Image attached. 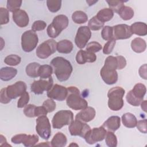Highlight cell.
Instances as JSON below:
<instances>
[{"instance_id":"6da1fadb","label":"cell","mask_w":147,"mask_h":147,"mask_svg":"<svg viewBox=\"0 0 147 147\" xmlns=\"http://www.w3.org/2000/svg\"><path fill=\"white\" fill-rule=\"evenodd\" d=\"M50 64L54 68V73L60 82L67 80L72 72L73 68L71 63L63 57L53 58Z\"/></svg>"},{"instance_id":"7a4b0ae2","label":"cell","mask_w":147,"mask_h":147,"mask_svg":"<svg viewBox=\"0 0 147 147\" xmlns=\"http://www.w3.org/2000/svg\"><path fill=\"white\" fill-rule=\"evenodd\" d=\"M68 95L66 103L67 106L74 110H79L88 106L87 102L80 95V91L76 87L70 86L67 88Z\"/></svg>"},{"instance_id":"3957f363","label":"cell","mask_w":147,"mask_h":147,"mask_svg":"<svg viewBox=\"0 0 147 147\" xmlns=\"http://www.w3.org/2000/svg\"><path fill=\"white\" fill-rule=\"evenodd\" d=\"M125 91L121 87H115L110 89L107 93L108 106L113 111H118L123 106V97Z\"/></svg>"},{"instance_id":"277c9868","label":"cell","mask_w":147,"mask_h":147,"mask_svg":"<svg viewBox=\"0 0 147 147\" xmlns=\"http://www.w3.org/2000/svg\"><path fill=\"white\" fill-rule=\"evenodd\" d=\"M68 17L63 14L56 16L47 29L48 35L51 38L57 37L68 25Z\"/></svg>"},{"instance_id":"5b68a950","label":"cell","mask_w":147,"mask_h":147,"mask_svg":"<svg viewBox=\"0 0 147 147\" xmlns=\"http://www.w3.org/2000/svg\"><path fill=\"white\" fill-rule=\"evenodd\" d=\"M146 91V87L144 84L137 83L133 88L127 92L126 99L130 105L138 106L143 100Z\"/></svg>"},{"instance_id":"8992f818","label":"cell","mask_w":147,"mask_h":147,"mask_svg":"<svg viewBox=\"0 0 147 147\" xmlns=\"http://www.w3.org/2000/svg\"><path fill=\"white\" fill-rule=\"evenodd\" d=\"M73 121L74 114L71 111L61 110L54 115L52 120V124L54 129H60L64 126L69 125Z\"/></svg>"},{"instance_id":"52a82bcc","label":"cell","mask_w":147,"mask_h":147,"mask_svg":"<svg viewBox=\"0 0 147 147\" xmlns=\"http://www.w3.org/2000/svg\"><path fill=\"white\" fill-rule=\"evenodd\" d=\"M38 38L35 32L32 30L25 31L21 36V47L26 52L34 50L37 45Z\"/></svg>"},{"instance_id":"ba28073f","label":"cell","mask_w":147,"mask_h":147,"mask_svg":"<svg viewBox=\"0 0 147 147\" xmlns=\"http://www.w3.org/2000/svg\"><path fill=\"white\" fill-rule=\"evenodd\" d=\"M56 41L53 39H49L38 46L36 51V55L40 59H47L56 51Z\"/></svg>"},{"instance_id":"9c48e42d","label":"cell","mask_w":147,"mask_h":147,"mask_svg":"<svg viewBox=\"0 0 147 147\" xmlns=\"http://www.w3.org/2000/svg\"><path fill=\"white\" fill-rule=\"evenodd\" d=\"M36 130L42 139L48 140L51 135V126L48 118L46 115L39 116L36 119Z\"/></svg>"},{"instance_id":"30bf717a","label":"cell","mask_w":147,"mask_h":147,"mask_svg":"<svg viewBox=\"0 0 147 147\" xmlns=\"http://www.w3.org/2000/svg\"><path fill=\"white\" fill-rule=\"evenodd\" d=\"M106 133V129L103 126L99 127H94L87 133L84 138L87 143L92 145L103 140Z\"/></svg>"},{"instance_id":"8fae6325","label":"cell","mask_w":147,"mask_h":147,"mask_svg":"<svg viewBox=\"0 0 147 147\" xmlns=\"http://www.w3.org/2000/svg\"><path fill=\"white\" fill-rule=\"evenodd\" d=\"M91 36V30L87 26H80L78 29L75 38V42L76 46L80 49L84 48L87 45Z\"/></svg>"},{"instance_id":"7c38bea8","label":"cell","mask_w":147,"mask_h":147,"mask_svg":"<svg viewBox=\"0 0 147 147\" xmlns=\"http://www.w3.org/2000/svg\"><path fill=\"white\" fill-rule=\"evenodd\" d=\"M68 129L71 136H79L84 138L87 133L91 130V128L86 122L75 119L69 125Z\"/></svg>"},{"instance_id":"4fadbf2b","label":"cell","mask_w":147,"mask_h":147,"mask_svg":"<svg viewBox=\"0 0 147 147\" xmlns=\"http://www.w3.org/2000/svg\"><path fill=\"white\" fill-rule=\"evenodd\" d=\"M53 81L51 77L48 78L47 80L41 79L34 80L30 86V90L35 94H41L44 91H48L53 86Z\"/></svg>"},{"instance_id":"5bb4252c","label":"cell","mask_w":147,"mask_h":147,"mask_svg":"<svg viewBox=\"0 0 147 147\" xmlns=\"http://www.w3.org/2000/svg\"><path fill=\"white\" fill-rule=\"evenodd\" d=\"M26 84L22 81H18L12 85L8 86L6 88L7 95L11 99L21 96L26 90Z\"/></svg>"},{"instance_id":"9a60e30c","label":"cell","mask_w":147,"mask_h":147,"mask_svg":"<svg viewBox=\"0 0 147 147\" xmlns=\"http://www.w3.org/2000/svg\"><path fill=\"white\" fill-rule=\"evenodd\" d=\"M68 95V90L64 86L55 84L51 90L47 91V96L51 99L63 101Z\"/></svg>"},{"instance_id":"2e32d148","label":"cell","mask_w":147,"mask_h":147,"mask_svg":"<svg viewBox=\"0 0 147 147\" xmlns=\"http://www.w3.org/2000/svg\"><path fill=\"white\" fill-rule=\"evenodd\" d=\"M113 38L117 40H124L130 38L133 33L130 26L126 24H119L113 26Z\"/></svg>"},{"instance_id":"e0dca14e","label":"cell","mask_w":147,"mask_h":147,"mask_svg":"<svg viewBox=\"0 0 147 147\" xmlns=\"http://www.w3.org/2000/svg\"><path fill=\"white\" fill-rule=\"evenodd\" d=\"M100 75L104 82L109 85L115 84L118 80V73L116 70L107 68L103 66Z\"/></svg>"},{"instance_id":"ac0fdd59","label":"cell","mask_w":147,"mask_h":147,"mask_svg":"<svg viewBox=\"0 0 147 147\" xmlns=\"http://www.w3.org/2000/svg\"><path fill=\"white\" fill-rule=\"evenodd\" d=\"M13 20L14 23L21 28L26 26L29 22V16L27 13L21 9H18L13 13Z\"/></svg>"},{"instance_id":"d6986e66","label":"cell","mask_w":147,"mask_h":147,"mask_svg":"<svg viewBox=\"0 0 147 147\" xmlns=\"http://www.w3.org/2000/svg\"><path fill=\"white\" fill-rule=\"evenodd\" d=\"M96 60V56L94 53L80 49L76 54V61L79 64L86 63H94Z\"/></svg>"},{"instance_id":"ffe728a7","label":"cell","mask_w":147,"mask_h":147,"mask_svg":"<svg viewBox=\"0 0 147 147\" xmlns=\"http://www.w3.org/2000/svg\"><path fill=\"white\" fill-rule=\"evenodd\" d=\"M95 110L93 107L87 106L76 114L75 119L83 122H88L95 118Z\"/></svg>"},{"instance_id":"44dd1931","label":"cell","mask_w":147,"mask_h":147,"mask_svg":"<svg viewBox=\"0 0 147 147\" xmlns=\"http://www.w3.org/2000/svg\"><path fill=\"white\" fill-rule=\"evenodd\" d=\"M102 126L108 131L114 132L119 128L121 119L118 116H111L103 123Z\"/></svg>"},{"instance_id":"7402d4cb","label":"cell","mask_w":147,"mask_h":147,"mask_svg":"<svg viewBox=\"0 0 147 147\" xmlns=\"http://www.w3.org/2000/svg\"><path fill=\"white\" fill-rule=\"evenodd\" d=\"M17 70L13 67H5L0 70V79L3 81H9L16 76Z\"/></svg>"},{"instance_id":"603a6c76","label":"cell","mask_w":147,"mask_h":147,"mask_svg":"<svg viewBox=\"0 0 147 147\" xmlns=\"http://www.w3.org/2000/svg\"><path fill=\"white\" fill-rule=\"evenodd\" d=\"M133 34L140 36H144L147 34V25L142 22H136L130 26Z\"/></svg>"},{"instance_id":"cb8c5ba5","label":"cell","mask_w":147,"mask_h":147,"mask_svg":"<svg viewBox=\"0 0 147 147\" xmlns=\"http://www.w3.org/2000/svg\"><path fill=\"white\" fill-rule=\"evenodd\" d=\"M74 48L72 42L68 40H62L57 43L56 49L61 53H69Z\"/></svg>"},{"instance_id":"d4e9b609","label":"cell","mask_w":147,"mask_h":147,"mask_svg":"<svg viewBox=\"0 0 147 147\" xmlns=\"http://www.w3.org/2000/svg\"><path fill=\"white\" fill-rule=\"evenodd\" d=\"M131 48L136 53H142L145 51L146 44L144 39L140 37H136L131 41Z\"/></svg>"},{"instance_id":"484cf974","label":"cell","mask_w":147,"mask_h":147,"mask_svg":"<svg viewBox=\"0 0 147 147\" xmlns=\"http://www.w3.org/2000/svg\"><path fill=\"white\" fill-rule=\"evenodd\" d=\"M123 125L128 128L135 127L137 123V119L134 115L130 113H126L122 116Z\"/></svg>"},{"instance_id":"4316f807","label":"cell","mask_w":147,"mask_h":147,"mask_svg":"<svg viewBox=\"0 0 147 147\" xmlns=\"http://www.w3.org/2000/svg\"><path fill=\"white\" fill-rule=\"evenodd\" d=\"M67 139L66 136L61 132L57 133L52 139L51 144L54 147H63L67 145Z\"/></svg>"},{"instance_id":"83f0119b","label":"cell","mask_w":147,"mask_h":147,"mask_svg":"<svg viewBox=\"0 0 147 147\" xmlns=\"http://www.w3.org/2000/svg\"><path fill=\"white\" fill-rule=\"evenodd\" d=\"M114 16L113 11L110 8H104L100 10L96 15V18L102 22L104 23L111 20Z\"/></svg>"},{"instance_id":"f1b7e54d","label":"cell","mask_w":147,"mask_h":147,"mask_svg":"<svg viewBox=\"0 0 147 147\" xmlns=\"http://www.w3.org/2000/svg\"><path fill=\"white\" fill-rule=\"evenodd\" d=\"M40 64L36 62L29 63L26 67V73L28 76L31 78H37L39 76V69Z\"/></svg>"},{"instance_id":"f546056e","label":"cell","mask_w":147,"mask_h":147,"mask_svg":"<svg viewBox=\"0 0 147 147\" xmlns=\"http://www.w3.org/2000/svg\"><path fill=\"white\" fill-rule=\"evenodd\" d=\"M118 14L122 20L127 21L133 18L134 14V12L131 7L124 5L121 8Z\"/></svg>"},{"instance_id":"4dcf8cb0","label":"cell","mask_w":147,"mask_h":147,"mask_svg":"<svg viewBox=\"0 0 147 147\" xmlns=\"http://www.w3.org/2000/svg\"><path fill=\"white\" fill-rule=\"evenodd\" d=\"M72 21L78 24H82L86 22L88 20V16L83 11L78 10L73 13L72 15Z\"/></svg>"},{"instance_id":"1f68e13d","label":"cell","mask_w":147,"mask_h":147,"mask_svg":"<svg viewBox=\"0 0 147 147\" xmlns=\"http://www.w3.org/2000/svg\"><path fill=\"white\" fill-rule=\"evenodd\" d=\"M53 72V68L51 65L44 64L40 66L39 69V76L41 79H48L51 77Z\"/></svg>"},{"instance_id":"d6a6232c","label":"cell","mask_w":147,"mask_h":147,"mask_svg":"<svg viewBox=\"0 0 147 147\" xmlns=\"http://www.w3.org/2000/svg\"><path fill=\"white\" fill-rule=\"evenodd\" d=\"M104 26V23L100 22L96 17L94 16L91 18L88 23V27L91 30H99Z\"/></svg>"},{"instance_id":"836d02e7","label":"cell","mask_w":147,"mask_h":147,"mask_svg":"<svg viewBox=\"0 0 147 147\" xmlns=\"http://www.w3.org/2000/svg\"><path fill=\"white\" fill-rule=\"evenodd\" d=\"M105 138L106 144L108 146L116 147L117 146V138L113 131H109L107 132Z\"/></svg>"},{"instance_id":"e575fe53","label":"cell","mask_w":147,"mask_h":147,"mask_svg":"<svg viewBox=\"0 0 147 147\" xmlns=\"http://www.w3.org/2000/svg\"><path fill=\"white\" fill-rule=\"evenodd\" d=\"M47 5L51 12L56 13L58 11L61 6V1L60 0H48Z\"/></svg>"},{"instance_id":"d590c367","label":"cell","mask_w":147,"mask_h":147,"mask_svg":"<svg viewBox=\"0 0 147 147\" xmlns=\"http://www.w3.org/2000/svg\"><path fill=\"white\" fill-rule=\"evenodd\" d=\"M21 58L17 55H10L7 56L5 59L4 62L5 64L11 66L17 65L20 63Z\"/></svg>"},{"instance_id":"8d00e7d4","label":"cell","mask_w":147,"mask_h":147,"mask_svg":"<svg viewBox=\"0 0 147 147\" xmlns=\"http://www.w3.org/2000/svg\"><path fill=\"white\" fill-rule=\"evenodd\" d=\"M39 138L38 136L36 134L33 135H27L26 134L24 141L22 142V144L24 145V146L29 147V146H32L35 145L37 142L38 141Z\"/></svg>"},{"instance_id":"74e56055","label":"cell","mask_w":147,"mask_h":147,"mask_svg":"<svg viewBox=\"0 0 147 147\" xmlns=\"http://www.w3.org/2000/svg\"><path fill=\"white\" fill-rule=\"evenodd\" d=\"M22 1L21 0H8L7 1V9L10 11L14 13L16 10L20 9L22 5Z\"/></svg>"},{"instance_id":"f35d334b","label":"cell","mask_w":147,"mask_h":147,"mask_svg":"<svg viewBox=\"0 0 147 147\" xmlns=\"http://www.w3.org/2000/svg\"><path fill=\"white\" fill-rule=\"evenodd\" d=\"M117 57L113 56H109L106 59L103 67L107 68L116 70L117 69Z\"/></svg>"},{"instance_id":"ab89813d","label":"cell","mask_w":147,"mask_h":147,"mask_svg":"<svg viewBox=\"0 0 147 147\" xmlns=\"http://www.w3.org/2000/svg\"><path fill=\"white\" fill-rule=\"evenodd\" d=\"M108 3L109 8L111 9L113 12L118 13L121 8L124 6V1H106Z\"/></svg>"},{"instance_id":"60d3db41","label":"cell","mask_w":147,"mask_h":147,"mask_svg":"<svg viewBox=\"0 0 147 147\" xmlns=\"http://www.w3.org/2000/svg\"><path fill=\"white\" fill-rule=\"evenodd\" d=\"M101 36L103 40H110L113 38V29L112 26H103L102 32Z\"/></svg>"},{"instance_id":"b9f144b4","label":"cell","mask_w":147,"mask_h":147,"mask_svg":"<svg viewBox=\"0 0 147 147\" xmlns=\"http://www.w3.org/2000/svg\"><path fill=\"white\" fill-rule=\"evenodd\" d=\"M102 48V45L96 41H92L87 44L86 45V51L92 52L95 53L100 51Z\"/></svg>"},{"instance_id":"7bdbcfd3","label":"cell","mask_w":147,"mask_h":147,"mask_svg":"<svg viewBox=\"0 0 147 147\" xmlns=\"http://www.w3.org/2000/svg\"><path fill=\"white\" fill-rule=\"evenodd\" d=\"M0 24L1 25L6 24L9 21V10L5 7H0Z\"/></svg>"},{"instance_id":"ee69618b","label":"cell","mask_w":147,"mask_h":147,"mask_svg":"<svg viewBox=\"0 0 147 147\" xmlns=\"http://www.w3.org/2000/svg\"><path fill=\"white\" fill-rule=\"evenodd\" d=\"M115 43H116V40H115L114 38L109 40L104 45V47L103 48V53L105 55L110 54L112 52L115 47Z\"/></svg>"},{"instance_id":"f6af8a7d","label":"cell","mask_w":147,"mask_h":147,"mask_svg":"<svg viewBox=\"0 0 147 147\" xmlns=\"http://www.w3.org/2000/svg\"><path fill=\"white\" fill-rule=\"evenodd\" d=\"M42 106L45 109L48 113H51L55 110L56 107V105L55 102L52 99L49 98L45 100L43 102Z\"/></svg>"},{"instance_id":"bcb514c9","label":"cell","mask_w":147,"mask_h":147,"mask_svg":"<svg viewBox=\"0 0 147 147\" xmlns=\"http://www.w3.org/2000/svg\"><path fill=\"white\" fill-rule=\"evenodd\" d=\"M29 101V95L28 92H25L20 98L17 102V107L22 108L25 107Z\"/></svg>"},{"instance_id":"7dc6e473","label":"cell","mask_w":147,"mask_h":147,"mask_svg":"<svg viewBox=\"0 0 147 147\" xmlns=\"http://www.w3.org/2000/svg\"><path fill=\"white\" fill-rule=\"evenodd\" d=\"M36 106L32 104L27 105L24 109V113L27 117L29 118H34L35 117V110Z\"/></svg>"},{"instance_id":"c3c4849f","label":"cell","mask_w":147,"mask_h":147,"mask_svg":"<svg viewBox=\"0 0 147 147\" xmlns=\"http://www.w3.org/2000/svg\"><path fill=\"white\" fill-rule=\"evenodd\" d=\"M47 26V24L45 22L42 20H37L33 22L32 26V30L34 32L41 31L45 29Z\"/></svg>"},{"instance_id":"681fc988","label":"cell","mask_w":147,"mask_h":147,"mask_svg":"<svg viewBox=\"0 0 147 147\" xmlns=\"http://www.w3.org/2000/svg\"><path fill=\"white\" fill-rule=\"evenodd\" d=\"M11 99L9 98L6 92V88H3L0 91V102L3 104H7L11 101Z\"/></svg>"},{"instance_id":"f907efd6","label":"cell","mask_w":147,"mask_h":147,"mask_svg":"<svg viewBox=\"0 0 147 147\" xmlns=\"http://www.w3.org/2000/svg\"><path fill=\"white\" fill-rule=\"evenodd\" d=\"M146 123H147V121L146 119L140 120L139 121H137L136 126L140 131H141L142 133L146 134L147 132Z\"/></svg>"},{"instance_id":"816d5d0a","label":"cell","mask_w":147,"mask_h":147,"mask_svg":"<svg viewBox=\"0 0 147 147\" xmlns=\"http://www.w3.org/2000/svg\"><path fill=\"white\" fill-rule=\"evenodd\" d=\"M26 136V134H19L14 136L11 139V141L15 144H22L24 139Z\"/></svg>"},{"instance_id":"f5cc1de1","label":"cell","mask_w":147,"mask_h":147,"mask_svg":"<svg viewBox=\"0 0 147 147\" xmlns=\"http://www.w3.org/2000/svg\"><path fill=\"white\" fill-rule=\"evenodd\" d=\"M117 59V69H122L125 67L126 65V61L124 57L122 56H116Z\"/></svg>"},{"instance_id":"db71d44e","label":"cell","mask_w":147,"mask_h":147,"mask_svg":"<svg viewBox=\"0 0 147 147\" xmlns=\"http://www.w3.org/2000/svg\"><path fill=\"white\" fill-rule=\"evenodd\" d=\"M48 112L42 106H36L35 110V117H39L41 115H46Z\"/></svg>"},{"instance_id":"11a10c76","label":"cell","mask_w":147,"mask_h":147,"mask_svg":"<svg viewBox=\"0 0 147 147\" xmlns=\"http://www.w3.org/2000/svg\"><path fill=\"white\" fill-rule=\"evenodd\" d=\"M146 69H147L146 64H145L142 65V66H141L140 68H139V70H138V72H139L140 76L142 78H143V79H144L145 80L147 79Z\"/></svg>"},{"instance_id":"9f6ffc18","label":"cell","mask_w":147,"mask_h":147,"mask_svg":"<svg viewBox=\"0 0 147 147\" xmlns=\"http://www.w3.org/2000/svg\"><path fill=\"white\" fill-rule=\"evenodd\" d=\"M0 145L1 146H11L10 144H7L6 138L2 134L0 136Z\"/></svg>"},{"instance_id":"6f0895ef","label":"cell","mask_w":147,"mask_h":147,"mask_svg":"<svg viewBox=\"0 0 147 147\" xmlns=\"http://www.w3.org/2000/svg\"><path fill=\"white\" fill-rule=\"evenodd\" d=\"M140 105L142 110H144L145 112H146V100H142Z\"/></svg>"},{"instance_id":"680465c9","label":"cell","mask_w":147,"mask_h":147,"mask_svg":"<svg viewBox=\"0 0 147 147\" xmlns=\"http://www.w3.org/2000/svg\"><path fill=\"white\" fill-rule=\"evenodd\" d=\"M97 1H86L87 3H88L89 6H91V5H94L95 3L97 2Z\"/></svg>"},{"instance_id":"91938a15","label":"cell","mask_w":147,"mask_h":147,"mask_svg":"<svg viewBox=\"0 0 147 147\" xmlns=\"http://www.w3.org/2000/svg\"><path fill=\"white\" fill-rule=\"evenodd\" d=\"M49 143V142H44L43 144H38L37 145H44V146H51V144H48Z\"/></svg>"},{"instance_id":"94428289","label":"cell","mask_w":147,"mask_h":147,"mask_svg":"<svg viewBox=\"0 0 147 147\" xmlns=\"http://www.w3.org/2000/svg\"><path fill=\"white\" fill-rule=\"evenodd\" d=\"M1 50H2V48H3V45H2V42H3V38H2V37L1 38Z\"/></svg>"},{"instance_id":"6125c7cd","label":"cell","mask_w":147,"mask_h":147,"mask_svg":"<svg viewBox=\"0 0 147 147\" xmlns=\"http://www.w3.org/2000/svg\"><path fill=\"white\" fill-rule=\"evenodd\" d=\"M69 146H78V145H77V144H76L72 143V144H71L69 145Z\"/></svg>"}]
</instances>
